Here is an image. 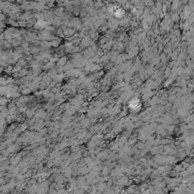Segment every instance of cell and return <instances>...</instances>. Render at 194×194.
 <instances>
[{
	"instance_id": "6da1fadb",
	"label": "cell",
	"mask_w": 194,
	"mask_h": 194,
	"mask_svg": "<svg viewBox=\"0 0 194 194\" xmlns=\"http://www.w3.org/2000/svg\"><path fill=\"white\" fill-rule=\"evenodd\" d=\"M129 105L131 108V109L136 111L139 110L140 109V102L138 99H132L130 102H129Z\"/></svg>"
},
{
	"instance_id": "7a4b0ae2",
	"label": "cell",
	"mask_w": 194,
	"mask_h": 194,
	"mask_svg": "<svg viewBox=\"0 0 194 194\" xmlns=\"http://www.w3.org/2000/svg\"><path fill=\"white\" fill-rule=\"evenodd\" d=\"M123 14H124V11H123L122 9H118V10H117V11H115V15L116 17H121Z\"/></svg>"
}]
</instances>
